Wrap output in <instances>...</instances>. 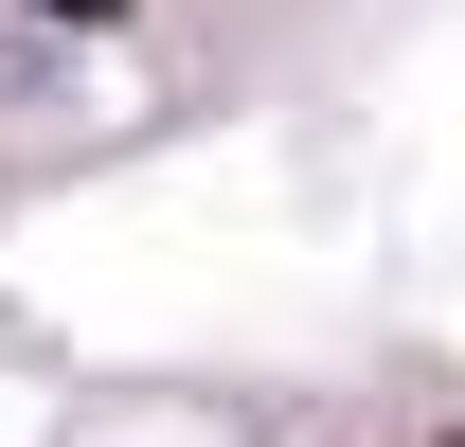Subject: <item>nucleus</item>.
<instances>
[{"mask_svg": "<svg viewBox=\"0 0 465 447\" xmlns=\"http://www.w3.org/2000/svg\"><path fill=\"white\" fill-rule=\"evenodd\" d=\"M54 18H108V0H54Z\"/></svg>", "mask_w": 465, "mask_h": 447, "instance_id": "obj_1", "label": "nucleus"}]
</instances>
